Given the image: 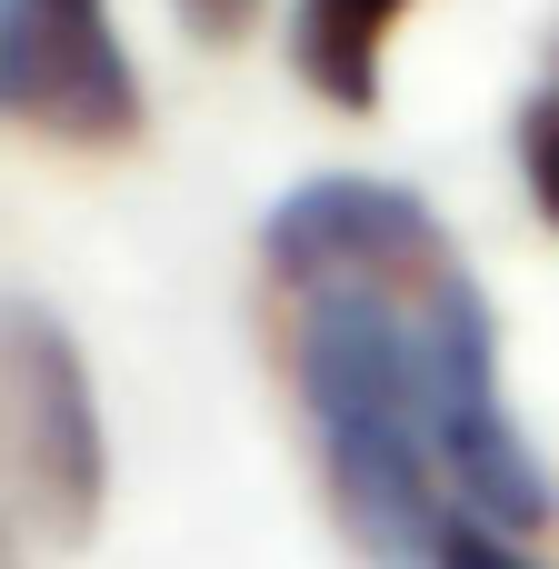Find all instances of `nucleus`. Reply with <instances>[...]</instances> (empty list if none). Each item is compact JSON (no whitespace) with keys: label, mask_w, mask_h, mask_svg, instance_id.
I'll use <instances>...</instances> for the list:
<instances>
[{"label":"nucleus","mask_w":559,"mask_h":569,"mask_svg":"<svg viewBox=\"0 0 559 569\" xmlns=\"http://www.w3.org/2000/svg\"><path fill=\"white\" fill-rule=\"evenodd\" d=\"M450 270L460 250L410 280H350L290 300V360H300V410L320 430L330 520L380 569H430L440 530L460 520L430 440V360H420V310Z\"/></svg>","instance_id":"obj_1"},{"label":"nucleus","mask_w":559,"mask_h":569,"mask_svg":"<svg viewBox=\"0 0 559 569\" xmlns=\"http://www.w3.org/2000/svg\"><path fill=\"white\" fill-rule=\"evenodd\" d=\"M110 510V430L80 340L0 290V520L40 540H90Z\"/></svg>","instance_id":"obj_2"},{"label":"nucleus","mask_w":559,"mask_h":569,"mask_svg":"<svg viewBox=\"0 0 559 569\" xmlns=\"http://www.w3.org/2000/svg\"><path fill=\"white\" fill-rule=\"evenodd\" d=\"M0 110L70 150H130L150 100L110 0H0Z\"/></svg>","instance_id":"obj_3"},{"label":"nucleus","mask_w":559,"mask_h":569,"mask_svg":"<svg viewBox=\"0 0 559 569\" xmlns=\"http://www.w3.org/2000/svg\"><path fill=\"white\" fill-rule=\"evenodd\" d=\"M420 0H290V70L310 100L370 120L380 80H390V40Z\"/></svg>","instance_id":"obj_4"},{"label":"nucleus","mask_w":559,"mask_h":569,"mask_svg":"<svg viewBox=\"0 0 559 569\" xmlns=\"http://www.w3.org/2000/svg\"><path fill=\"white\" fill-rule=\"evenodd\" d=\"M520 180H530V210L559 230V60L540 70V90L520 110Z\"/></svg>","instance_id":"obj_5"},{"label":"nucleus","mask_w":559,"mask_h":569,"mask_svg":"<svg viewBox=\"0 0 559 569\" xmlns=\"http://www.w3.org/2000/svg\"><path fill=\"white\" fill-rule=\"evenodd\" d=\"M430 569H550V560H530V540H510V530H490V520H450L440 530V550H430Z\"/></svg>","instance_id":"obj_6"},{"label":"nucleus","mask_w":559,"mask_h":569,"mask_svg":"<svg viewBox=\"0 0 559 569\" xmlns=\"http://www.w3.org/2000/svg\"><path fill=\"white\" fill-rule=\"evenodd\" d=\"M170 10H180V30H190L200 50H240V40L260 30L270 0H170Z\"/></svg>","instance_id":"obj_7"}]
</instances>
